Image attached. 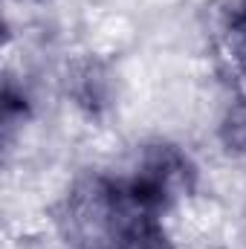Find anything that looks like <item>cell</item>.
Returning <instances> with one entry per match:
<instances>
[{
  "mask_svg": "<svg viewBox=\"0 0 246 249\" xmlns=\"http://www.w3.org/2000/svg\"><path fill=\"white\" fill-rule=\"evenodd\" d=\"M55 223L67 249H171L162 214L139 206L122 177H81L67 191Z\"/></svg>",
  "mask_w": 246,
  "mask_h": 249,
  "instance_id": "cell-1",
  "label": "cell"
},
{
  "mask_svg": "<svg viewBox=\"0 0 246 249\" xmlns=\"http://www.w3.org/2000/svg\"><path fill=\"white\" fill-rule=\"evenodd\" d=\"M194 180H197V168L191 165V160L177 145H168V142L148 145L133 174L122 177L127 194L139 206L157 214H165L177 203V197L188 194L194 188Z\"/></svg>",
  "mask_w": 246,
  "mask_h": 249,
  "instance_id": "cell-2",
  "label": "cell"
},
{
  "mask_svg": "<svg viewBox=\"0 0 246 249\" xmlns=\"http://www.w3.org/2000/svg\"><path fill=\"white\" fill-rule=\"evenodd\" d=\"M223 38H226L229 55H235L238 61H246V0H241V6L232 12L229 23L223 29Z\"/></svg>",
  "mask_w": 246,
  "mask_h": 249,
  "instance_id": "cell-3",
  "label": "cell"
},
{
  "mask_svg": "<svg viewBox=\"0 0 246 249\" xmlns=\"http://www.w3.org/2000/svg\"><path fill=\"white\" fill-rule=\"evenodd\" d=\"M244 145H246V133H244Z\"/></svg>",
  "mask_w": 246,
  "mask_h": 249,
  "instance_id": "cell-4",
  "label": "cell"
}]
</instances>
